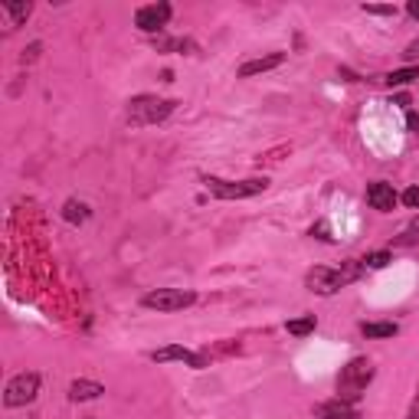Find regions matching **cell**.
Instances as JSON below:
<instances>
[{
	"instance_id": "obj_1",
	"label": "cell",
	"mask_w": 419,
	"mask_h": 419,
	"mask_svg": "<svg viewBox=\"0 0 419 419\" xmlns=\"http://www.w3.org/2000/svg\"><path fill=\"white\" fill-rule=\"evenodd\" d=\"M360 272H364V262H347L341 269H328V266H314L305 275V285L318 292V295H334L338 288H344L347 282H357Z\"/></svg>"
},
{
	"instance_id": "obj_2",
	"label": "cell",
	"mask_w": 419,
	"mask_h": 419,
	"mask_svg": "<svg viewBox=\"0 0 419 419\" xmlns=\"http://www.w3.org/2000/svg\"><path fill=\"white\" fill-rule=\"evenodd\" d=\"M177 108L174 99H157V95H135L128 102V125L135 128H144V125H157L164 121L170 112Z\"/></svg>"
},
{
	"instance_id": "obj_3",
	"label": "cell",
	"mask_w": 419,
	"mask_h": 419,
	"mask_svg": "<svg viewBox=\"0 0 419 419\" xmlns=\"http://www.w3.org/2000/svg\"><path fill=\"white\" fill-rule=\"evenodd\" d=\"M370 380H374V364L367 357H354L344 370H341V377H338V396L347 400V403H357L360 393L367 390Z\"/></svg>"
},
{
	"instance_id": "obj_4",
	"label": "cell",
	"mask_w": 419,
	"mask_h": 419,
	"mask_svg": "<svg viewBox=\"0 0 419 419\" xmlns=\"http://www.w3.org/2000/svg\"><path fill=\"white\" fill-rule=\"evenodd\" d=\"M207 190L220 200H246V196L266 194L269 180L266 177H249V180H223V177H203Z\"/></svg>"
},
{
	"instance_id": "obj_5",
	"label": "cell",
	"mask_w": 419,
	"mask_h": 419,
	"mask_svg": "<svg viewBox=\"0 0 419 419\" xmlns=\"http://www.w3.org/2000/svg\"><path fill=\"white\" fill-rule=\"evenodd\" d=\"M194 301H196V292H190V288H154V292H148L141 299V305L154 308V312H183Z\"/></svg>"
},
{
	"instance_id": "obj_6",
	"label": "cell",
	"mask_w": 419,
	"mask_h": 419,
	"mask_svg": "<svg viewBox=\"0 0 419 419\" xmlns=\"http://www.w3.org/2000/svg\"><path fill=\"white\" fill-rule=\"evenodd\" d=\"M36 393H40V374H16L10 383H7V390H3V406H27L36 400Z\"/></svg>"
},
{
	"instance_id": "obj_7",
	"label": "cell",
	"mask_w": 419,
	"mask_h": 419,
	"mask_svg": "<svg viewBox=\"0 0 419 419\" xmlns=\"http://www.w3.org/2000/svg\"><path fill=\"white\" fill-rule=\"evenodd\" d=\"M170 14H174V7L170 3H144V7H138L135 14V27L144 33H157L167 27V20H170Z\"/></svg>"
},
{
	"instance_id": "obj_8",
	"label": "cell",
	"mask_w": 419,
	"mask_h": 419,
	"mask_svg": "<svg viewBox=\"0 0 419 419\" xmlns=\"http://www.w3.org/2000/svg\"><path fill=\"white\" fill-rule=\"evenodd\" d=\"M154 364H167V360H180V364H190L194 370H203L207 367V357L203 354H194V351H187V347L180 344H167V347H157L154 354H151Z\"/></svg>"
},
{
	"instance_id": "obj_9",
	"label": "cell",
	"mask_w": 419,
	"mask_h": 419,
	"mask_svg": "<svg viewBox=\"0 0 419 419\" xmlns=\"http://www.w3.org/2000/svg\"><path fill=\"white\" fill-rule=\"evenodd\" d=\"M396 190H393V183H387V180H374V183H367V203L374 210H380V213H390V210L396 207Z\"/></svg>"
},
{
	"instance_id": "obj_10",
	"label": "cell",
	"mask_w": 419,
	"mask_h": 419,
	"mask_svg": "<svg viewBox=\"0 0 419 419\" xmlns=\"http://www.w3.org/2000/svg\"><path fill=\"white\" fill-rule=\"evenodd\" d=\"M314 419H360V409L357 403H347L341 396H334L328 403L314 406Z\"/></svg>"
},
{
	"instance_id": "obj_11",
	"label": "cell",
	"mask_w": 419,
	"mask_h": 419,
	"mask_svg": "<svg viewBox=\"0 0 419 419\" xmlns=\"http://www.w3.org/2000/svg\"><path fill=\"white\" fill-rule=\"evenodd\" d=\"M105 393L102 383H95V380H73L69 383V400L73 403H89V400H99Z\"/></svg>"
},
{
	"instance_id": "obj_12",
	"label": "cell",
	"mask_w": 419,
	"mask_h": 419,
	"mask_svg": "<svg viewBox=\"0 0 419 419\" xmlns=\"http://www.w3.org/2000/svg\"><path fill=\"white\" fill-rule=\"evenodd\" d=\"M285 62V53H269V56H259V60H249L240 66V75L242 79H249V75H259V73H269L275 66H282Z\"/></svg>"
},
{
	"instance_id": "obj_13",
	"label": "cell",
	"mask_w": 419,
	"mask_h": 419,
	"mask_svg": "<svg viewBox=\"0 0 419 419\" xmlns=\"http://www.w3.org/2000/svg\"><path fill=\"white\" fill-rule=\"evenodd\" d=\"M360 334H364V338H396V334H400V325H396V321H364V325H360Z\"/></svg>"
},
{
	"instance_id": "obj_14",
	"label": "cell",
	"mask_w": 419,
	"mask_h": 419,
	"mask_svg": "<svg viewBox=\"0 0 419 419\" xmlns=\"http://www.w3.org/2000/svg\"><path fill=\"white\" fill-rule=\"evenodd\" d=\"M89 203H82V200H66L62 203V220L66 223H86L89 220Z\"/></svg>"
},
{
	"instance_id": "obj_15",
	"label": "cell",
	"mask_w": 419,
	"mask_h": 419,
	"mask_svg": "<svg viewBox=\"0 0 419 419\" xmlns=\"http://www.w3.org/2000/svg\"><path fill=\"white\" fill-rule=\"evenodd\" d=\"M3 10L10 14V27H20V23H23V20L33 14V3H30V0H20V3L7 0V3H3Z\"/></svg>"
},
{
	"instance_id": "obj_16",
	"label": "cell",
	"mask_w": 419,
	"mask_h": 419,
	"mask_svg": "<svg viewBox=\"0 0 419 419\" xmlns=\"http://www.w3.org/2000/svg\"><path fill=\"white\" fill-rule=\"evenodd\" d=\"M314 328H318V318H314V314H305V318H295V321L285 325V331L295 334V338H305V334H312Z\"/></svg>"
},
{
	"instance_id": "obj_17",
	"label": "cell",
	"mask_w": 419,
	"mask_h": 419,
	"mask_svg": "<svg viewBox=\"0 0 419 419\" xmlns=\"http://www.w3.org/2000/svg\"><path fill=\"white\" fill-rule=\"evenodd\" d=\"M413 79H419V66H406V69H396V73L387 75V86L396 89V86H409Z\"/></svg>"
},
{
	"instance_id": "obj_18",
	"label": "cell",
	"mask_w": 419,
	"mask_h": 419,
	"mask_svg": "<svg viewBox=\"0 0 419 419\" xmlns=\"http://www.w3.org/2000/svg\"><path fill=\"white\" fill-rule=\"evenodd\" d=\"M360 262H364V269H383V266L390 262V253L387 249H380V253H367Z\"/></svg>"
},
{
	"instance_id": "obj_19",
	"label": "cell",
	"mask_w": 419,
	"mask_h": 419,
	"mask_svg": "<svg viewBox=\"0 0 419 419\" xmlns=\"http://www.w3.org/2000/svg\"><path fill=\"white\" fill-rule=\"evenodd\" d=\"M360 10H364V14H374V16H396V7H393V3H364Z\"/></svg>"
},
{
	"instance_id": "obj_20",
	"label": "cell",
	"mask_w": 419,
	"mask_h": 419,
	"mask_svg": "<svg viewBox=\"0 0 419 419\" xmlns=\"http://www.w3.org/2000/svg\"><path fill=\"white\" fill-rule=\"evenodd\" d=\"M393 242H396V246H413V242H419V223H413L409 229H403Z\"/></svg>"
},
{
	"instance_id": "obj_21",
	"label": "cell",
	"mask_w": 419,
	"mask_h": 419,
	"mask_svg": "<svg viewBox=\"0 0 419 419\" xmlns=\"http://www.w3.org/2000/svg\"><path fill=\"white\" fill-rule=\"evenodd\" d=\"M40 53H43V43H30L27 49H23L20 62H23V66H27V62H36V60H40Z\"/></svg>"
},
{
	"instance_id": "obj_22",
	"label": "cell",
	"mask_w": 419,
	"mask_h": 419,
	"mask_svg": "<svg viewBox=\"0 0 419 419\" xmlns=\"http://www.w3.org/2000/svg\"><path fill=\"white\" fill-rule=\"evenodd\" d=\"M403 203L409 210H419V187H409V190H403Z\"/></svg>"
},
{
	"instance_id": "obj_23",
	"label": "cell",
	"mask_w": 419,
	"mask_h": 419,
	"mask_svg": "<svg viewBox=\"0 0 419 419\" xmlns=\"http://www.w3.org/2000/svg\"><path fill=\"white\" fill-rule=\"evenodd\" d=\"M403 60L409 62V66H416V60H419V40H413V43L406 46V53H403Z\"/></svg>"
},
{
	"instance_id": "obj_24",
	"label": "cell",
	"mask_w": 419,
	"mask_h": 419,
	"mask_svg": "<svg viewBox=\"0 0 419 419\" xmlns=\"http://www.w3.org/2000/svg\"><path fill=\"white\" fill-rule=\"evenodd\" d=\"M312 236H318V240H325V242H328V240H331L328 223H325V220H321V223H314V226H312Z\"/></svg>"
},
{
	"instance_id": "obj_25",
	"label": "cell",
	"mask_w": 419,
	"mask_h": 419,
	"mask_svg": "<svg viewBox=\"0 0 419 419\" xmlns=\"http://www.w3.org/2000/svg\"><path fill=\"white\" fill-rule=\"evenodd\" d=\"M406 125H409L413 135H419V112H406Z\"/></svg>"
},
{
	"instance_id": "obj_26",
	"label": "cell",
	"mask_w": 419,
	"mask_h": 419,
	"mask_svg": "<svg viewBox=\"0 0 419 419\" xmlns=\"http://www.w3.org/2000/svg\"><path fill=\"white\" fill-rule=\"evenodd\" d=\"M406 419H419V387H416V396H413V403H409V413Z\"/></svg>"
},
{
	"instance_id": "obj_27",
	"label": "cell",
	"mask_w": 419,
	"mask_h": 419,
	"mask_svg": "<svg viewBox=\"0 0 419 419\" xmlns=\"http://www.w3.org/2000/svg\"><path fill=\"white\" fill-rule=\"evenodd\" d=\"M406 14L413 16V20H419V0H409V3H406Z\"/></svg>"
}]
</instances>
